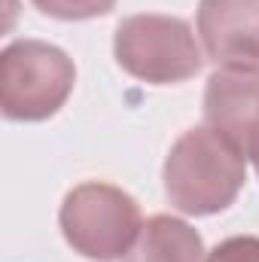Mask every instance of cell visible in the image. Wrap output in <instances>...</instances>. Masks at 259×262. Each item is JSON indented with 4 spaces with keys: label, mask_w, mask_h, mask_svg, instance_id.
I'll list each match as a JSON object with an SVG mask.
<instances>
[{
    "label": "cell",
    "mask_w": 259,
    "mask_h": 262,
    "mask_svg": "<svg viewBox=\"0 0 259 262\" xmlns=\"http://www.w3.org/2000/svg\"><path fill=\"white\" fill-rule=\"evenodd\" d=\"M165 195L189 216L226 210L247 180V159L213 128H189L165 159Z\"/></svg>",
    "instance_id": "6da1fadb"
},
{
    "label": "cell",
    "mask_w": 259,
    "mask_h": 262,
    "mask_svg": "<svg viewBox=\"0 0 259 262\" xmlns=\"http://www.w3.org/2000/svg\"><path fill=\"white\" fill-rule=\"evenodd\" d=\"M76 67L64 49L43 40H15L0 52V107L6 119L43 122L73 92Z\"/></svg>",
    "instance_id": "7a4b0ae2"
},
{
    "label": "cell",
    "mask_w": 259,
    "mask_h": 262,
    "mask_svg": "<svg viewBox=\"0 0 259 262\" xmlns=\"http://www.w3.org/2000/svg\"><path fill=\"white\" fill-rule=\"evenodd\" d=\"M64 241L92 262L125 259L143 220L137 201L110 183H82L70 189L58 213Z\"/></svg>",
    "instance_id": "3957f363"
},
{
    "label": "cell",
    "mask_w": 259,
    "mask_h": 262,
    "mask_svg": "<svg viewBox=\"0 0 259 262\" xmlns=\"http://www.w3.org/2000/svg\"><path fill=\"white\" fill-rule=\"evenodd\" d=\"M113 55L119 67L140 82L174 85L186 82L204 64L192 28L177 15H128L113 37Z\"/></svg>",
    "instance_id": "277c9868"
},
{
    "label": "cell",
    "mask_w": 259,
    "mask_h": 262,
    "mask_svg": "<svg viewBox=\"0 0 259 262\" xmlns=\"http://www.w3.org/2000/svg\"><path fill=\"white\" fill-rule=\"evenodd\" d=\"M204 125L259 165V70H217L207 79Z\"/></svg>",
    "instance_id": "5b68a950"
},
{
    "label": "cell",
    "mask_w": 259,
    "mask_h": 262,
    "mask_svg": "<svg viewBox=\"0 0 259 262\" xmlns=\"http://www.w3.org/2000/svg\"><path fill=\"white\" fill-rule=\"evenodd\" d=\"M198 37L220 70H259V0H198Z\"/></svg>",
    "instance_id": "8992f818"
},
{
    "label": "cell",
    "mask_w": 259,
    "mask_h": 262,
    "mask_svg": "<svg viewBox=\"0 0 259 262\" xmlns=\"http://www.w3.org/2000/svg\"><path fill=\"white\" fill-rule=\"evenodd\" d=\"M122 262H204V241L189 223L156 213L143 223Z\"/></svg>",
    "instance_id": "52a82bcc"
},
{
    "label": "cell",
    "mask_w": 259,
    "mask_h": 262,
    "mask_svg": "<svg viewBox=\"0 0 259 262\" xmlns=\"http://www.w3.org/2000/svg\"><path fill=\"white\" fill-rule=\"evenodd\" d=\"M43 15L61 18V21H85V18H98L107 15L116 0H31Z\"/></svg>",
    "instance_id": "ba28073f"
},
{
    "label": "cell",
    "mask_w": 259,
    "mask_h": 262,
    "mask_svg": "<svg viewBox=\"0 0 259 262\" xmlns=\"http://www.w3.org/2000/svg\"><path fill=\"white\" fill-rule=\"evenodd\" d=\"M207 262H259V238L253 235L226 238L207 253Z\"/></svg>",
    "instance_id": "9c48e42d"
},
{
    "label": "cell",
    "mask_w": 259,
    "mask_h": 262,
    "mask_svg": "<svg viewBox=\"0 0 259 262\" xmlns=\"http://www.w3.org/2000/svg\"><path fill=\"white\" fill-rule=\"evenodd\" d=\"M256 174H259V165H256Z\"/></svg>",
    "instance_id": "30bf717a"
}]
</instances>
